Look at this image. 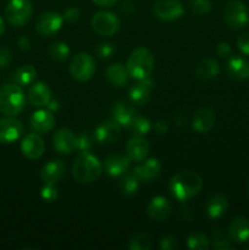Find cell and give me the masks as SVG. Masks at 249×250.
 <instances>
[{"label": "cell", "instance_id": "cell-1", "mask_svg": "<svg viewBox=\"0 0 249 250\" xmlns=\"http://www.w3.org/2000/svg\"><path fill=\"white\" fill-rule=\"evenodd\" d=\"M168 188L175 199L187 202L199 194L203 188V178L193 171H181L171 178Z\"/></svg>", "mask_w": 249, "mask_h": 250}, {"label": "cell", "instance_id": "cell-2", "mask_svg": "<svg viewBox=\"0 0 249 250\" xmlns=\"http://www.w3.org/2000/svg\"><path fill=\"white\" fill-rule=\"evenodd\" d=\"M103 165L89 151H81L72 164V177L78 183H93L102 176Z\"/></svg>", "mask_w": 249, "mask_h": 250}, {"label": "cell", "instance_id": "cell-3", "mask_svg": "<svg viewBox=\"0 0 249 250\" xmlns=\"http://www.w3.org/2000/svg\"><path fill=\"white\" fill-rule=\"evenodd\" d=\"M155 66V59L149 49L139 46L136 48L127 60V71L129 77L134 80H144L150 77Z\"/></svg>", "mask_w": 249, "mask_h": 250}, {"label": "cell", "instance_id": "cell-4", "mask_svg": "<svg viewBox=\"0 0 249 250\" xmlns=\"http://www.w3.org/2000/svg\"><path fill=\"white\" fill-rule=\"evenodd\" d=\"M26 106V95L19 84H5L0 87V114L16 116Z\"/></svg>", "mask_w": 249, "mask_h": 250}, {"label": "cell", "instance_id": "cell-5", "mask_svg": "<svg viewBox=\"0 0 249 250\" xmlns=\"http://www.w3.org/2000/svg\"><path fill=\"white\" fill-rule=\"evenodd\" d=\"M224 19L229 28L239 31L249 22L248 7L241 0H231L224 7Z\"/></svg>", "mask_w": 249, "mask_h": 250}, {"label": "cell", "instance_id": "cell-6", "mask_svg": "<svg viewBox=\"0 0 249 250\" xmlns=\"http://www.w3.org/2000/svg\"><path fill=\"white\" fill-rule=\"evenodd\" d=\"M33 6L31 0H10L5 9V16L10 24L22 27L31 20Z\"/></svg>", "mask_w": 249, "mask_h": 250}, {"label": "cell", "instance_id": "cell-7", "mask_svg": "<svg viewBox=\"0 0 249 250\" xmlns=\"http://www.w3.org/2000/svg\"><path fill=\"white\" fill-rule=\"evenodd\" d=\"M95 72L94 59L88 53H78L70 63V73L78 82H87Z\"/></svg>", "mask_w": 249, "mask_h": 250}, {"label": "cell", "instance_id": "cell-8", "mask_svg": "<svg viewBox=\"0 0 249 250\" xmlns=\"http://www.w3.org/2000/svg\"><path fill=\"white\" fill-rule=\"evenodd\" d=\"M121 22L119 17L110 11H99L93 15L92 27L102 37H112L119 32Z\"/></svg>", "mask_w": 249, "mask_h": 250}, {"label": "cell", "instance_id": "cell-9", "mask_svg": "<svg viewBox=\"0 0 249 250\" xmlns=\"http://www.w3.org/2000/svg\"><path fill=\"white\" fill-rule=\"evenodd\" d=\"M63 16L55 11H45L36 21V31L42 37H53L61 29Z\"/></svg>", "mask_w": 249, "mask_h": 250}, {"label": "cell", "instance_id": "cell-10", "mask_svg": "<svg viewBox=\"0 0 249 250\" xmlns=\"http://www.w3.org/2000/svg\"><path fill=\"white\" fill-rule=\"evenodd\" d=\"M154 15L161 21H175L185 12L180 0H158L154 5Z\"/></svg>", "mask_w": 249, "mask_h": 250}, {"label": "cell", "instance_id": "cell-11", "mask_svg": "<svg viewBox=\"0 0 249 250\" xmlns=\"http://www.w3.org/2000/svg\"><path fill=\"white\" fill-rule=\"evenodd\" d=\"M23 125L15 116L0 119V143L11 144L16 142L23 133Z\"/></svg>", "mask_w": 249, "mask_h": 250}, {"label": "cell", "instance_id": "cell-12", "mask_svg": "<svg viewBox=\"0 0 249 250\" xmlns=\"http://www.w3.org/2000/svg\"><path fill=\"white\" fill-rule=\"evenodd\" d=\"M53 146L59 154L70 155L77 150V136L68 128H60L54 133Z\"/></svg>", "mask_w": 249, "mask_h": 250}, {"label": "cell", "instance_id": "cell-13", "mask_svg": "<svg viewBox=\"0 0 249 250\" xmlns=\"http://www.w3.org/2000/svg\"><path fill=\"white\" fill-rule=\"evenodd\" d=\"M94 137L97 143L102 144V146L114 144L121 138V126L114 120L105 121L95 128Z\"/></svg>", "mask_w": 249, "mask_h": 250}, {"label": "cell", "instance_id": "cell-14", "mask_svg": "<svg viewBox=\"0 0 249 250\" xmlns=\"http://www.w3.org/2000/svg\"><path fill=\"white\" fill-rule=\"evenodd\" d=\"M45 150V143L38 133H29L21 142V153L29 160H37Z\"/></svg>", "mask_w": 249, "mask_h": 250}, {"label": "cell", "instance_id": "cell-15", "mask_svg": "<svg viewBox=\"0 0 249 250\" xmlns=\"http://www.w3.org/2000/svg\"><path fill=\"white\" fill-rule=\"evenodd\" d=\"M131 165V159L127 154L112 153L107 155L104 160L105 172L111 177H119L127 172Z\"/></svg>", "mask_w": 249, "mask_h": 250}, {"label": "cell", "instance_id": "cell-16", "mask_svg": "<svg viewBox=\"0 0 249 250\" xmlns=\"http://www.w3.org/2000/svg\"><path fill=\"white\" fill-rule=\"evenodd\" d=\"M149 217L156 221H165L172 214V203L163 195L154 197L146 208Z\"/></svg>", "mask_w": 249, "mask_h": 250}, {"label": "cell", "instance_id": "cell-17", "mask_svg": "<svg viewBox=\"0 0 249 250\" xmlns=\"http://www.w3.org/2000/svg\"><path fill=\"white\" fill-rule=\"evenodd\" d=\"M154 88V81L150 78H144V80H138L136 84H133L129 89V99L133 104L143 106L146 105L150 100V93Z\"/></svg>", "mask_w": 249, "mask_h": 250}, {"label": "cell", "instance_id": "cell-18", "mask_svg": "<svg viewBox=\"0 0 249 250\" xmlns=\"http://www.w3.org/2000/svg\"><path fill=\"white\" fill-rule=\"evenodd\" d=\"M215 121H216V115L211 107H200L193 116V129L198 133H208L214 128Z\"/></svg>", "mask_w": 249, "mask_h": 250}, {"label": "cell", "instance_id": "cell-19", "mask_svg": "<svg viewBox=\"0 0 249 250\" xmlns=\"http://www.w3.org/2000/svg\"><path fill=\"white\" fill-rule=\"evenodd\" d=\"M31 128L38 134H45L55 126V116L50 110H38L31 117Z\"/></svg>", "mask_w": 249, "mask_h": 250}, {"label": "cell", "instance_id": "cell-20", "mask_svg": "<svg viewBox=\"0 0 249 250\" xmlns=\"http://www.w3.org/2000/svg\"><path fill=\"white\" fill-rule=\"evenodd\" d=\"M133 171L142 182H151V181L160 177L163 166H161L160 161L158 159L153 158L139 164L138 166L133 168Z\"/></svg>", "mask_w": 249, "mask_h": 250}, {"label": "cell", "instance_id": "cell-21", "mask_svg": "<svg viewBox=\"0 0 249 250\" xmlns=\"http://www.w3.org/2000/svg\"><path fill=\"white\" fill-rule=\"evenodd\" d=\"M29 104L33 106H46L51 100V90L48 84L44 82H36L31 85L27 94Z\"/></svg>", "mask_w": 249, "mask_h": 250}, {"label": "cell", "instance_id": "cell-22", "mask_svg": "<svg viewBox=\"0 0 249 250\" xmlns=\"http://www.w3.org/2000/svg\"><path fill=\"white\" fill-rule=\"evenodd\" d=\"M227 236L233 243H246L249 241V220L238 216L232 220L227 229Z\"/></svg>", "mask_w": 249, "mask_h": 250}, {"label": "cell", "instance_id": "cell-23", "mask_svg": "<svg viewBox=\"0 0 249 250\" xmlns=\"http://www.w3.org/2000/svg\"><path fill=\"white\" fill-rule=\"evenodd\" d=\"M149 150H150L149 143L143 137L134 136L126 144L127 156L131 159V161H136V163H142V161L145 160Z\"/></svg>", "mask_w": 249, "mask_h": 250}, {"label": "cell", "instance_id": "cell-24", "mask_svg": "<svg viewBox=\"0 0 249 250\" xmlns=\"http://www.w3.org/2000/svg\"><path fill=\"white\" fill-rule=\"evenodd\" d=\"M66 175V165L62 160H51L41 170V178L44 183H54L62 180Z\"/></svg>", "mask_w": 249, "mask_h": 250}, {"label": "cell", "instance_id": "cell-25", "mask_svg": "<svg viewBox=\"0 0 249 250\" xmlns=\"http://www.w3.org/2000/svg\"><path fill=\"white\" fill-rule=\"evenodd\" d=\"M136 116V110L131 104L119 102L112 107V119L121 127H129Z\"/></svg>", "mask_w": 249, "mask_h": 250}, {"label": "cell", "instance_id": "cell-26", "mask_svg": "<svg viewBox=\"0 0 249 250\" xmlns=\"http://www.w3.org/2000/svg\"><path fill=\"white\" fill-rule=\"evenodd\" d=\"M105 78L107 82L116 88H122L127 84L129 78V73L126 66L122 63H114L110 65L105 71Z\"/></svg>", "mask_w": 249, "mask_h": 250}, {"label": "cell", "instance_id": "cell-27", "mask_svg": "<svg viewBox=\"0 0 249 250\" xmlns=\"http://www.w3.org/2000/svg\"><path fill=\"white\" fill-rule=\"evenodd\" d=\"M226 72L234 81H244L249 78V61L243 58L229 59L226 66Z\"/></svg>", "mask_w": 249, "mask_h": 250}, {"label": "cell", "instance_id": "cell-28", "mask_svg": "<svg viewBox=\"0 0 249 250\" xmlns=\"http://www.w3.org/2000/svg\"><path fill=\"white\" fill-rule=\"evenodd\" d=\"M220 73V65L216 59L205 58L200 61L195 68V76L200 81H210L217 77Z\"/></svg>", "mask_w": 249, "mask_h": 250}, {"label": "cell", "instance_id": "cell-29", "mask_svg": "<svg viewBox=\"0 0 249 250\" xmlns=\"http://www.w3.org/2000/svg\"><path fill=\"white\" fill-rule=\"evenodd\" d=\"M227 209H228V200L222 194L214 195L207 203V214L210 219H220L226 214Z\"/></svg>", "mask_w": 249, "mask_h": 250}, {"label": "cell", "instance_id": "cell-30", "mask_svg": "<svg viewBox=\"0 0 249 250\" xmlns=\"http://www.w3.org/2000/svg\"><path fill=\"white\" fill-rule=\"evenodd\" d=\"M141 182L138 176L134 173V171H127L121 176L120 180V190L124 193V195H134L138 192L139 187H141Z\"/></svg>", "mask_w": 249, "mask_h": 250}, {"label": "cell", "instance_id": "cell-31", "mask_svg": "<svg viewBox=\"0 0 249 250\" xmlns=\"http://www.w3.org/2000/svg\"><path fill=\"white\" fill-rule=\"evenodd\" d=\"M36 77V68L31 65H23L14 73L12 81H14L15 84H19L20 87H24V85H28L31 84V83H33Z\"/></svg>", "mask_w": 249, "mask_h": 250}, {"label": "cell", "instance_id": "cell-32", "mask_svg": "<svg viewBox=\"0 0 249 250\" xmlns=\"http://www.w3.org/2000/svg\"><path fill=\"white\" fill-rule=\"evenodd\" d=\"M48 54L54 61H65L70 55V48L63 42H55L48 48Z\"/></svg>", "mask_w": 249, "mask_h": 250}, {"label": "cell", "instance_id": "cell-33", "mask_svg": "<svg viewBox=\"0 0 249 250\" xmlns=\"http://www.w3.org/2000/svg\"><path fill=\"white\" fill-rule=\"evenodd\" d=\"M132 132H133V136L137 137H144L150 132L151 129V122L149 121L146 117L141 116V115H136L132 121L131 126Z\"/></svg>", "mask_w": 249, "mask_h": 250}, {"label": "cell", "instance_id": "cell-34", "mask_svg": "<svg viewBox=\"0 0 249 250\" xmlns=\"http://www.w3.org/2000/svg\"><path fill=\"white\" fill-rule=\"evenodd\" d=\"M212 247L216 250H233L228 236H226L219 227L212 229Z\"/></svg>", "mask_w": 249, "mask_h": 250}, {"label": "cell", "instance_id": "cell-35", "mask_svg": "<svg viewBox=\"0 0 249 250\" xmlns=\"http://www.w3.org/2000/svg\"><path fill=\"white\" fill-rule=\"evenodd\" d=\"M187 247L192 250H208L210 248V241L204 233L195 232L188 237Z\"/></svg>", "mask_w": 249, "mask_h": 250}, {"label": "cell", "instance_id": "cell-36", "mask_svg": "<svg viewBox=\"0 0 249 250\" xmlns=\"http://www.w3.org/2000/svg\"><path fill=\"white\" fill-rule=\"evenodd\" d=\"M128 248L131 250H150L151 241L148 234L136 233L129 239Z\"/></svg>", "mask_w": 249, "mask_h": 250}, {"label": "cell", "instance_id": "cell-37", "mask_svg": "<svg viewBox=\"0 0 249 250\" xmlns=\"http://www.w3.org/2000/svg\"><path fill=\"white\" fill-rule=\"evenodd\" d=\"M190 10L197 16H204L208 15L212 9V4L210 0H190Z\"/></svg>", "mask_w": 249, "mask_h": 250}, {"label": "cell", "instance_id": "cell-38", "mask_svg": "<svg viewBox=\"0 0 249 250\" xmlns=\"http://www.w3.org/2000/svg\"><path fill=\"white\" fill-rule=\"evenodd\" d=\"M94 133L90 132H82L80 136H77V150L80 151H89L95 143Z\"/></svg>", "mask_w": 249, "mask_h": 250}, {"label": "cell", "instance_id": "cell-39", "mask_svg": "<svg viewBox=\"0 0 249 250\" xmlns=\"http://www.w3.org/2000/svg\"><path fill=\"white\" fill-rule=\"evenodd\" d=\"M41 197L48 203H53L58 199L59 193L58 189L54 187V183H45L43 186V188L41 189Z\"/></svg>", "mask_w": 249, "mask_h": 250}, {"label": "cell", "instance_id": "cell-40", "mask_svg": "<svg viewBox=\"0 0 249 250\" xmlns=\"http://www.w3.org/2000/svg\"><path fill=\"white\" fill-rule=\"evenodd\" d=\"M115 53V46L111 43H102L98 45L97 48V55L99 59L103 60H106L112 56V54Z\"/></svg>", "mask_w": 249, "mask_h": 250}, {"label": "cell", "instance_id": "cell-41", "mask_svg": "<svg viewBox=\"0 0 249 250\" xmlns=\"http://www.w3.org/2000/svg\"><path fill=\"white\" fill-rule=\"evenodd\" d=\"M62 16H63V20H66V21L73 23V22H77L78 20H80L81 10L76 6L68 7V9L65 10V12H63Z\"/></svg>", "mask_w": 249, "mask_h": 250}, {"label": "cell", "instance_id": "cell-42", "mask_svg": "<svg viewBox=\"0 0 249 250\" xmlns=\"http://www.w3.org/2000/svg\"><path fill=\"white\" fill-rule=\"evenodd\" d=\"M159 247L163 250H173L177 248V241L173 236H165L160 239Z\"/></svg>", "mask_w": 249, "mask_h": 250}, {"label": "cell", "instance_id": "cell-43", "mask_svg": "<svg viewBox=\"0 0 249 250\" xmlns=\"http://www.w3.org/2000/svg\"><path fill=\"white\" fill-rule=\"evenodd\" d=\"M12 61V54L7 48H0V68H7Z\"/></svg>", "mask_w": 249, "mask_h": 250}, {"label": "cell", "instance_id": "cell-44", "mask_svg": "<svg viewBox=\"0 0 249 250\" xmlns=\"http://www.w3.org/2000/svg\"><path fill=\"white\" fill-rule=\"evenodd\" d=\"M237 45H238V49L244 55H249V33L239 37L238 41H237Z\"/></svg>", "mask_w": 249, "mask_h": 250}, {"label": "cell", "instance_id": "cell-45", "mask_svg": "<svg viewBox=\"0 0 249 250\" xmlns=\"http://www.w3.org/2000/svg\"><path fill=\"white\" fill-rule=\"evenodd\" d=\"M216 53L219 54L221 58H228L232 54V48L228 43L226 42H221V43L217 44L216 46Z\"/></svg>", "mask_w": 249, "mask_h": 250}, {"label": "cell", "instance_id": "cell-46", "mask_svg": "<svg viewBox=\"0 0 249 250\" xmlns=\"http://www.w3.org/2000/svg\"><path fill=\"white\" fill-rule=\"evenodd\" d=\"M154 128H155L156 133L166 134L170 129V126H168V122L166 120H158L154 125Z\"/></svg>", "mask_w": 249, "mask_h": 250}, {"label": "cell", "instance_id": "cell-47", "mask_svg": "<svg viewBox=\"0 0 249 250\" xmlns=\"http://www.w3.org/2000/svg\"><path fill=\"white\" fill-rule=\"evenodd\" d=\"M17 46H19V49H21L22 51L29 50V48H31V41H29L27 37H20V38L17 39Z\"/></svg>", "mask_w": 249, "mask_h": 250}, {"label": "cell", "instance_id": "cell-48", "mask_svg": "<svg viewBox=\"0 0 249 250\" xmlns=\"http://www.w3.org/2000/svg\"><path fill=\"white\" fill-rule=\"evenodd\" d=\"M95 5L100 7H110L117 2V0H93Z\"/></svg>", "mask_w": 249, "mask_h": 250}, {"label": "cell", "instance_id": "cell-49", "mask_svg": "<svg viewBox=\"0 0 249 250\" xmlns=\"http://www.w3.org/2000/svg\"><path fill=\"white\" fill-rule=\"evenodd\" d=\"M46 107H48V110H50L51 112L58 111V110L60 109V104H59V102H56V100H50L49 104L46 105Z\"/></svg>", "mask_w": 249, "mask_h": 250}, {"label": "cell", "instance_id": "cell-50", "mask_svg": "<svg viewBox=\"0 0 249 250\" xmlns=\"http://www.w3.org/2000/svg\"><path fill=\"white\" fill-rule=\"evenodd\" d=\"M181 119H178V116L176 117V122H177L178 126H186V122H187V119H186V116L183 114L180 115Z\"/></svg>", "mask_w": 249, "mask_h": 250}, {"label": "cell", "instance_id": "cell-51", "mask_svg": "<svg viewBox=\"0 0 249 250\" xmlns=\"http://www.w3.org/2000/svg\"><path fill=\"white\" fill-rule=\"evenodd\" d=\"M4 33H5V22L4 20L0 17V37H1Z\"/></svg>", "mask_w": 249, "mask_h": 250}, {"label": "cell", "instance_id": "cell-52", "mask_svg": "<svg viewBox=\"0 0 249 250\" xmlns=\"http://www.w3.org/2000/svg\"><path fill=\"white\" fill-rule=\"evenodd\" d=\"M248 193H249V181H248Z\"/></svg>", "mask_w": 249, "mask_h": 250}]
</instances>
